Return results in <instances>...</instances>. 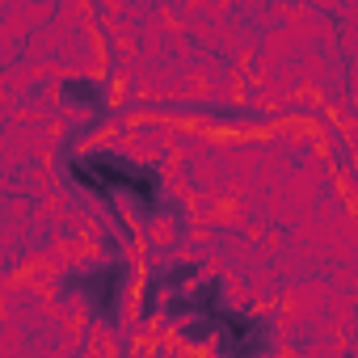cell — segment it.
<instances>
[{"mask_svg": "<svg viewBox=\"0 0 358 358\" xmlns=\"http://www.w3.org/2000/svg\"><path fill=\"white\" fill-rule=\"evenodd\" d=\"M80 177H85V182H93V186H127V190H139L143 203L152 199V182H148V177H135V173H118V169H106L101 164V173L80 169Z\"/></svg>", "mask_w": 358, "mask_h": 358, "instance_id": "6da1fadb", "label": "cell"}]
</instances>
